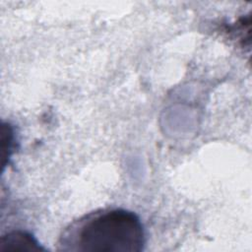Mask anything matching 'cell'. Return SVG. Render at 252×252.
I'll return each mask as SVG.
<instances>
[{
	"mask_svg": "<svg viewBox=\"0 0 252 252\" xmlns=\"http://www.w3.org/2000/svg\"><path fill=\"white\" fill-rule=\"evenodd\" d=\"M45 249L36 238L26 231L16 230L3 235L0 240V252H42Z\"/></svg>",
	"mask_w": 252,
	"mask_h": 252,
	"instance_id": "obj_2",
	"label": "cell"
},
{
	"mask_svg": "<svg viewBox=\"0 0 252 252\" xmlns=\"http://www.w3.org/2000/svg\"><path fill=\"white\" fill-rule=\"evenodd\" d=\"M12 146H13V131L11 126L8 125H2V157L4 159L9 158L11 152H12Z\"/></svg>",
	"mask_w": 252,
	"mask_h": 252,
	"instance_id": "obj_3",
	"label": "cell"
},
{
	"mask_svg": "<svg viewBox=\"0 0 252 252\" xmlns=\"http://www.w3.org/2000/svg\"><path fill=\"white\" fill-rule=\"evenodd\" d=\"M146 242L139 217L124 209H101L70 223L58 249L72 252H139Z\"/></svg>",
	"mask_w": 252,
	"mask_h": 252,
	"instance_id": "obj_1",
	"label": "cell"
}]
</instances>
